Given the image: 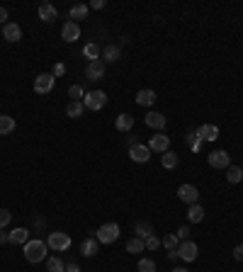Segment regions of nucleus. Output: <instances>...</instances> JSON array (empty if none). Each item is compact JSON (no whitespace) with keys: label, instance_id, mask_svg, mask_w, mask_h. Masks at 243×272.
<instances>
[{"label":"nucleus","instance_id":"nucleus-1","mask_svg":"<svg viewBox=\"0 0 243 272\" xmlns=\"http://www.w3.org/2000/svg\"><path fill=\"white\" fill-rule=\"evenodd\" d=\"M46 253H49V245H46V241H41V238H30V241L25 243V258H27L30 263H41V260L46 258Z\"/></svg>","mask_w":243,"mask_h":272},{"label":"nucleus","instance_id":"nucleus-2","mask_svg":"<svg viewBox=\"0 0 243 272\" xmlns=\"http://www.w3.org/2000/svg\"><path fill=\"white\" fill-rule=\"evenodd\" d=\"M120 226L115 224V221H110V224H102L97 231H95V238H97V243H102V245H110V243H115L117 238H120Z\"/></svg>","mask_w":243,"mask_h":272},{"label":"nucleus","instance_id":"nucleus-3","mask_svg":"<svg viewBox=\"0 0 243 272\" xmlns=\"http://www.w3.org/2000/svg\"><path fill=\"white\" fill-rule=\"evenodd\" d=\"M46 245H49V250L63 253V250H68V248H71V236H68V233H63V231H54V233H49Z\"/></svg>","mask_w":243,"mask_h":272},{"label":"nucleus","instance_id":"nucleus-4","mask_svg":"<svg viewBox=\"0 0 243 272\" xmlns=\"http://www.w3.org/2000/svg\"><path fill=\"white\" fill-rule=\"evenodd\" d=\"M83 105H85V110H92V112H97V110H102V107L107 105V95H105L102 90H90V92H85V97H83Z\"/></svg>","mask_w":243,"mask_h":272},{"label":"nucleus","instance_id":"nucleus-5","mask_svg":"<svg viewBox=\"0 0 243 272\" xmlns=\"http://www.w3.org/2000/svg\"><path fill=\"white\" fill-rule=\"evenodd\" d=\"M178 253H180V260H185V263H195L200 248H197L195 241H182V243L178 245Z\"/></svg>","mask_w":243,"mask_h":272},{"label":"nucleus","instance_id":"nucleus-6","mask_svg":"<svg viewBox=\"0 0 243 272\" xmlns=\"http://www.w3.org/2000/svg\"><path fill=\"white\" fill-rule=\"evenodd\" d=\"M178 197H180V202H185V204H200V190L195 187V185H180L178 187Z\"/></svg>","mask_w":243,"mask_h":272},{"label":"nucleus","instance_id":"nucleus-7","mask_svg":"<svg viewBox=\"0 0 243 272\" xmlns=\"http://www.w3.org/2000/svg\"><path fill=\"white\" fill-rule=\"evenodd\" d=\"M207 160H209V165L216 168V170H226V168L231 165V155L226 153V151H221V149H219V151H212Z\"/></svg>","mask_w":243,"mask_h":272},{"label":"nucleus","instance_id":"nucleus-8","mask_svg":"<svg viewBox=\"0 0 243 272\" xmlns=\"http://www.w3.org/2000/svg\"><path fill=\"white\" fill-rule=\"evenodd\" d=\"M105 63H102V59H97V61H88V66H85V78L88 80H102L105 78Z\"/></svg>","mask_w":243,"mask_h":272},{"label":"nucleus","instance_id":"nucleus-9","mask_svg":"<svg viewBox=\"0 0 243 272\" xmlns=\"http://www.w3.org/2000/svg\"><path fill=\"white\" fill-rule=\"evenodd\" d=\"M54 83H56V78L51 76V73H41V76L34 78V92H39V95L51 92V90H54Z\"/></svg>","mask_w":243,"mask_h":272},{"label":"nucleus","instance_id":"nucleus-10","mask_svg":"<svg viewBox=\"0 0 243 272\" xmlns=\"http://www.w3.org/2000/svg\"><path fill=\"white\" fill-rule=\"evenodd\" d=\"M61 39H63L66 44H73V41H78V39H81V25L68 20V22L63 25V30H61Z\"/></svg>","mask_w":243,"mask_h":272},{"label":"nucleus","instance_id":"nucleus-11","mask_svg":"<svg viewBox=\"0 0 243 272\" xmlns=\"http://www.w3.org/2000/svg\"><path fill=\"white\" fill-rule=\"evenodd\" d=\"M129 158H131L134 163H149V160H151V149H149L146 144H136V146L129 149Z\"/></svg>","mask_w":243,"mask_h":272},{"label":"nucleus","instance_id":"nucleus-12","mask_svg":"<svg viewBox=\"0 0 243 272\" xmlns=\"http://www.w3.org/2000/svg\"><path fill=\"white\" fill-rule=\"evenodd\" d=\"M146 146L151 149V153L156 151V153H161V155H163L165 151H170V139H168V136H163L161 131H158L156 136H151V141H149Z\"/></svg>","mask_w":243,"mask_h":272},{"label":"nucleus","instance_id":"nucleus-13","mask_svg":"<svg viewBox=\"0 0 243 272\" xmlns=\"http://www.w3.org/2000/svg\"><path fill=\"white\" fill-rule=\"evenodd\" d=\"M200 141H216L219 139V126L216 124H200V129L195 131Z\"/></svg>","mask_w":243,"mask_h":272},{"label":"nucleus","instance_id":"nucleus-14","mask_svg":"<svg viewBox=\"0 0 243 272\" xmlns=\"http://www.w3.org/2000/svg\"><path fill=\"white\" fill-rule=\"evenodd\" d=\"M100 59H102V63H105V66H107V63H115V61H120V59H122V49L117 46V44H107V46L102 49Z\"/></svg>","mask_w":243,"mask_h":272},{"label":"nucleus","instance_id":"nucleus-15","mask_svg":"<svg viewBox=\"0 0 243 272\" xmlns=\"http://www.w3.org/2000/svg\"><path fill=\"white\" fill-rule=\"evenodd\" d=\"M2 37H5V41H20L22 39V30H20V25L17 22H5L2 25Z\"/></svg>","mask_w":243,"mask_h":272},{"label":"nucleus","instance_id":"nucleus-16","mask_svg":"<svg viewBox=\"0 0 243 272\" xmlns=\"http://www.w3.org/2000/svg\"><path fill=\"white\" fill-rule=\"evenodd\" d=\"M153 102H156V92H153V90L144 88V90L136 92V105H139V107H151Z\"/></svg>","mask_w":243,"mask_h":272},{"label":"nucleus","instance_id":"nucleus-17","mask_svg":"<svg viewBox=\"0 0 243 272\" xmlns=\"http://www.w3.org/2000/svg\"><path fill=\"white\" fill-rule=\"evenodd\" d=\"M144 121H146V126H151V129H156V131H163V129H165V117H163L161 112H149Z\"/></svg>","mask_w":243,"mask_h":272},{"label":"nucleus","instance_id":"nucleus-18","mask_svg":"<svg viewBox=\"0 0 243 272\" xmlns=\"http://www.w3.org/2000/svg\"><path fill=\"white\" fill-rule=\"evenodd\" d=\"M7 241L15 243V245H25L30 241V229H15V231L7 233Z\"/></svg>","mask_w":243,"mask_h":272},{"label":"nucleus","instance_id":"nucleus-19","mask_svg":"<svg viewBox=\"0 0 243 272\" xmlns=\"http://www.w3.org/2000/svg\"><path fill=\"white\" fill-rule=\"evenodd\" d=\"M100 250V243H97V238H85L81 243V253L85 258H92L95 253Z\"/></svg>","mask_w":243,"mask_h":272},{"label":"nucleus","instance_id":"nucleus-20","mask_svg":"<svg viewBox=\"0 0 243 272\" xmlns=\"http://www.w3.org/2000/svg\"><path fill=\"white\" fill-rule=\"evenodd\" d=\"M39 20H44L46 25L56 20V7H54L51 2H41L39 5Z\"/></svg>","mask_w":243,"mask_h":272},{"label":"nucleus","instance_id":"nucleus-21","mask_svg":"<svg viewBox=\"0 0 243 272\" xmlns=\"http://www.w3.org/2000/svg\"><path fill=\"white\" fill-rule=\"evenodd\" d=\"M115 126H117V131H131L134 129V117L131 115H117V119H115Z\"/></svg>","mask_w":243,"mask_h":272},{"label":"nucleus","instance_id":"nucleus-22","mask_svg":"<svg viewBox=\"0 0 243 272\" xmlns=\"http://www.w3.org/2000/svg\"><path fill=\"white\" fill-rule=\"evenodd\" d=\"M202 219H204L202 204H192V207L187 209V221H190V224H200Z\"/></svg>","mask_w":243,"mask_h":272},{"label":"nucleus","instance_id":"nucleus-23","mask_svg":"<svg viewBox=\"0 0 243 272\" xmlns=\"http://www.w3.org/2000/svg\"><path fill=\"white\" fill-rule=\"evenodd\" d=\"M15 131V119L7 115H0V136H7Z\"/></svg>","mask_w":243,"mask_h":272},{"label":"nucleus","instance_id":"nucleus-24","mask_svg":"<svg viewBox=\"0 0 243 272\" xmlns=\"http://www.w3.org/2000/svg\"><path fill=\"white\" fill-rule=\"evenodd\" d=\"M226 180H229L231 185H239L243 180V170L239 165H229V168H226Z\"/></svg>","mask_w":243,"mask_h":272},{"label":"nucleus","instance_id":"nucleus-25","mask_svg":"<svg viewBox=\"0 0 243 272\" xmlns=\"http://www.w3.org/2000/svg\"><path fill=\"white\" fill-rule=\"evenodd\" d=\"M178 163H180V158H178V153H173V151H165V153L161 155V165L165 170H173Z\"/></svg>","mask_w":243,"mask_h":272},{"label":"nucleus","instance_id":"nucleus-26","mask_svg":"<svg viewBox=\"0 0 243 272\" xmlns=\"http://www.w3.org/2000/svg\"><path fill=\"white\" fill-rule=\"evenodd\" d=\"M88 10H90V7H88V5H73V7H71V12H68V15H71V22H78V20H85V17H88Z\"/></svg>","mask_w":243,"mask_h":272},{"label":"nucleus","instance_id":"nucleus-27","mask_svg":"<svg viewBox=\"0 0 243 272\" xmlns=\"http://www.w3.org/2000/svg\"><path fill=\"white\" fill-rule=\"evenodd\" d=\"M46 270L49 272H66V265H63V260H61L59 255H51V258H46Z\"/></svg>","mask_w":243,"mask_h":272},{"label":"nucleus","instance_id":"nucleus-28","mask_svg":"<svg viewBox=\"0 0 243 272\" xmlns=\"http://www.w3.org/2000/svg\"><path fill=\"white\" fill-rule=\"evenodd\" d=\"M134 231H136V238H149V236H153V229H151V224L149 221H139L136 226H134Z\"/></svg>","mask_w":243,"mask_h":272},{"label":"nucleus","instance_id":"nucleus-29","mask_svg":"<svg viewBox=\"0 0 243 272\" xmlns=\"http://www.w3.org/2000/svg\"><path fill=\"white\" fill-rule=\"evenodd\" d=\"M141 250H146V245H144V238H131V241H126V253H141Z\"/></svg>","mask_w":243,"mask_h":272},{"label":"nucleus","instance_id":"nucleus-30","mask_svg":"<svg viewBox=\"0 0 243 272\" xmlns=\"http://www.w3.org/2000/svg\"><path fill=\"white\" fill-rule=\"evenodd\" d=\"M83 107H85L83 102H73V100H71L68 107H66V115L71 117V119H78V117H83Z\"/></svg>","mask_w":243,"mask_h":272},{"label":"nucleus","instance_id":"nucleus-31","mask_svg":"<svg viewBox=\"0 0 243 272\" xmlns=\"http://www.w3.org/2000/svg\"><path fill=\"white\" fill-rule=\"evenodd\" d=\"M83 54H85V56H88L90 61H97L102 51H100V46H97V44H88V46L83 49Z\"/></svg>","mask_w":243,"mask_h":272},{"label":"nucleus","instance_id":"nucleus-32","mask_svg":"<svg viewBox=\"0 0 243 272\" xmlns=\"http://www.w3.org/2000/svg\"><path fill=\"white\" fill-rule=\"evenodd\" d=\"M136 270L139 272H156V263H153L151 258H141L139 265H136Z\"/></svg>","mask_w":243,"mask_h":272},{"label":"nucleus","instance_id":"nucleus-33","mask_svg":"<svg viewBox=\"0 0 243 272\" xmlns=\"http://www.w3.org/2000/svg\"><path fill=\"white\" fill-rule=\"evenodd\" d=\"M68 97H73V102H81L83 97H85L83 85H71V88H68Z\"/></svg>","mask_w":243,"mask_h":272},{"label":"nucleus","instance_id":"nucleus-34","mask_svg":"<svg viewBox=\"0 0 243 272\" xmlns=\"http://www.w3.org/2000/svg\"><path fill=\"white\" fill-rule=\"evenodd\" d=\"M178 243H180V241H178V236H175V233H168V236L163 238V245H165L168 250H175V248H178Z\"/></svg>","mask_w":243,"mask_h":272},{"label":"nucleus","instance_id":"nucleus-35","mask_svg":"<svg viewBox=\"0 0 243 272\" xmlns=\"http://www.w3.org/2000/svg\"><path fill=\"white\" fill-rule=\"evenodd\" d=\"M144 245H146V250H158V245H161V241H158L156 236H149V238L144 241Z\"/></svg>","mask_w":243,"mask_h":272},{"label":"nucleus","instance_id":"nucleus-36","mask_svg":"<svg viewBox=\"0 0 243 272\" xmlns=\"http://www.w3.org/2000/svg\"><path fill=\"white\" fill-rule=\"evenodd\" d=\"M10 219H12V214H10L7 209H0V229H5V226L10 224Z\"/></svg>","mask_w":243,"mask_h":272},{"label":"nucleus","instance_id":"nucleus-37","mask_svg":"<svg viewBox=\"0 0 243 272\" xmlns=\"http://www.w3.org/2000/svg\"><path fill=\"white\" fill-rule=\"evenodd\" d=\"M175 236H178V241H190V226H180Z\"/></svg>","mask_w":243,"mask_h":272},{"label":"nucleus","instance_id":"nucleus-38","mask_svg":"<svg viewBox=\"0 0 243 272\" xmlns=\"http://www.w3.org/2000/svg\"><path fill=\"white\" fill-rule=\"evenodd\" d=\"M63 73H66V63H56V66H54V71H51V76H54V78L63 76Z\"/></svg>","mask_w":243,"mask_h":272},{"label":"nucleus","instance_id":"nucleus-39","mask_svg":"<svg viewBox=\"0 0 243 272\" xmlns=\"http://www.w3.org/2000/svg\"><path fill=\"white\" fill-rule=\"evenodd\" d=\"M234 258H236L239 263H243V245H236V248H234Z\"/></svg>","mask_w":243,"mask_h":272},{"label":"nucleus","instance_id":"nucleus-40","mask_svg":"<svg viewBox=\"0 0 243 272\" xmlns=\"http://www.w3.org/2000/svg\"><path fill=\"white\" fill-rule=\"evenodd\" d=\"M105 5H107L105 0H92V5H90V7H92V10H102Z\"/></svg>","mask_w":243,"mask_h":272},{"label":"nucleus","instance_id":"nucleus-41","mask_svg":"<svg viewBox=\"0 0 243 272\" xmlns=\"http://www.w3.org/2000/svg\"><path fill=\"white\" fill-rule=\"evenodd\" d=\"M66 272H81L78 263H68V265H66Z\"/></svg>","mask_w":243,"mask_h":272},{"label":"nucleus","instance_id":"nucleus-42","mask_svg":"<svg viewBox=\"0 0 243 272\" xmlns=\"http://www.w3.org/2000/svg\"><path fill=\"white\" fill-rule=\"evenodd\" d=\"M136 144H141L136 136H129V139H126V146H129V149H131V146H136Z\"/></svg>","mask_w":243,"mask_h":272},{"label":"nucleus","instance_id":"nucleus-43","mask_svg":"<svg viewBox=\"0 0 243 272\" xmlns=\"http://www.w3.org/2000/svg\"><path fill=\"white\" fill-rule=\"evenodd\" d=\"M168 258H170V260H180V253H178V248H175V250H170V253H168Z\"/></svg>","mask_w":243,"mask_h":272},{"label":"nucleus","instance_id":"nucleus-44","mask_svg":"<svg viewBox=\"0 0 243 272\" xmlns=\"http://www.w3.org/2000/svg\"><path fill=\"white\" fill-rule=\"evenodd\" d=\"M5 20H7V10L0 7V25H5Z\"/></svg>","mask_w":243,"mask_h":272},{"label":"nucleus","instance_id":"nucleus-45","mask_svg":"<svg viewBox=\"0 0 243 272\" xmlns=\"http://www.w3.org/2000/svg\"><path fill=\"white\" fill-rule=\"evenodd\" d=\"M7 241V233H2V229H0V243H5Z\"/></svg>","mask_w":243,"mask_h":272},{"label":"nucleus","instance_id":"nucleus-46","mask_svg":"<svg viewBox=\"0 0 243 272\" xmlns=\"http://www.w3.org/2000/svg\"><path fill=\"white\" fill-rule=\"evenodd\" d=\"M173 272H190V270H185V268H175Z\"/></svg>","mask_w":243,"mask_h":272},{"label":"nucleus","instance_id":"nucleus-47","mask_svg":"<svg viewBox=\"0 0 243 272\" xmlns=\"http://www.w3.org/2000/svg\"><path fill=\"white\" fill-rule=\"evenodd\" d=\"M0 34H2V27H0Z\"/></svg>","mask_w":243,"mask_h":272}]
</instances>
